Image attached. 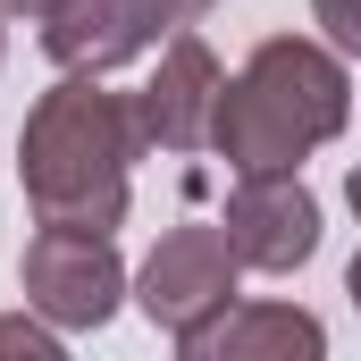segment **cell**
Returning <instances> with one entry per match:
<instances>
[{
	"label": "cell",
	"instance_id": "1",
	"mask_svg": "<svg viewBox=\"0 0 361 361\" xmlns=\"http://www.w3.org/2000/svg\"><path fill=\"white\" fill-rule=\"evenodd\" d=\"M135 152H143L135 92H109L101 76H59L25 109V135H17V185L34 202V227H92V235H109L126 219Z\"/></svg>",
	"mask_w": 361,
	"mask_h": 361
},
{
	"label": "cell",
	"instance_id": "2",
	"mask_svg": "<svg viewBox=\"0 0 361 361\" xmlns=\"http://www.w3.org/2000/svg\"><path fill=\"white\" fill-rule=\"evenodd\" d=\"M353 118V76L336 59V42H302V34H269L244 76H227L210 143L235 177H277L302 169V152L336 143Z\"/></svg>",
	"mask_w": 361,
	"mask_h": 361
},
{
	"label": "cell",
	"instance_id": "3",
	"mask_svg": "<svg viewBox=\"0 0 361 361\" xmlns=\"http://www.w3.org/2000/svg\"><path fill=\"white\" fill-rule=\"evenodd\" d=\"M17 277H25V311L51 319L59 336L109 328V311H118V294H126V261H118V244L92 235V227H34Z\"/></svg>",
	"mask_w": 361,
	"mask_h": 361
},
{
	"label": "cell",
	"instance_id": "4",
	"mask_svg": "<svg viewBox=\"0 0 361 361\" xmlns=\"http://www.w3.org/2000/svg\"><path fill=\"white\" fill-rule=\"evenodd\" d=\"M235 244H227V227H169L160 244H152V261L135 269V302H143V319L160 328V336H202L227 302H235Z\"/></svg>",
	"mask_w": 361,
	"mask_h": 361
},
{
	"label": "cell",
	"instance_id": "5",
	"mask_svg": "<svg viewBox=\"0 0 361 361\" xmlns=\"http://www.w3.org/2000/svg\"><path fill=\"white\" fill-rule=\"evenodd\" d=\"M227 244H235V261L244 269H302L311 252H319V202H311V185L294 177V169H277V177H235L227 193Z\"/></svg>",
	"mask_w": 361,
	"mask_h": 361
},
{
	"label": "cell",
	"instance_id": "6",
	"mask_svg": "<svg viewBox=\"0 0 361 361\" xmlns=\"http://www.w3.org/2000/svg\"><path fill=\"white\" fill-rule=\"evenodd\" d=\"M160 34H169L160 0H59L42 17V51L68 76H109V68L160 51Z\"/></svg>",
	"mask_w": 361,
	"mask_h": 361
},
{
	"label": "cell",
	"instance_id": "7",
	"mask_svg": "<svg viewBox=\"0 0 361 361\" xmlns=\"http://www.w3.org/2000/svg\"><path fill=\"white\" fill-rule=\"evenodd\" d=\"M219 92H227V68L210 59V42H202V34H169L152 85L135 92L143 143H160V152H202V143H210V118H219Z\"/></svg>",
	"mask_w": 361,
	"mask_h": 361
},
{
	"label": "cell",
	"instance_id": "8",
	"mask_svg": "<svg viewBox=\"0 0 361 361\" xmlns=\"http://www.w3.org/2000/svg\"><path fill=\"white\" fill-rule=\"evenodd\" d=\"M177 353H193V361H294L302 353L311 361V353H328V328L311 311H294V302H227Z\"/></svg>",
	"mask_w": 361,
	"mask_h": 361
},
{
	"label": "cell",
	"instance_id": "9",
	"mask_svg": "<svg viewBox=\"0 0 361 361\" xmlns=\"http://www.w3.org/2000/svg\"><path fill=\"white\" fill-rule=\"evenodd\" d=\"M311 17L336 51H361V0H311Z\"/></svg>",
	"mask_w": 361,
	"mask_h": 361
},
{
	"label": "cell",
	"instance_id": "10",
	"mask_svg": "<svg viewBox=\"0 0 361 361\" xmlns=\"http://www.w3.org/2000/svg\"><path fill=\"white\" fill-rule=\"evenodd\" d=\"M8 345H25V353H51L59 336H51V319H42V328H34V319H0V353H8Z\"/></svg>",
	"mask_w": 361,
	"mask_h": 361
},
{
	"label": "cell",
	"instance_id": "11",
	"mask_svg": "<svg viewBox=\"0 0 361 361\" xmlns=\"http://www.w3.org/2000/svg\"><path fill=\"white\" fill-rule=\"evenodd\" d=\"M160 8H169V25H193V17H202V8H219V0H160Z\"/></svg>",
	"mask_w": 361,
	"mask_h": 361
},
{
	"label": "cell",
	"instance_id": "12",
	"mask_svg": "<svg viewBox=\"0 0 361 361\" xmlns=\"http://www.w3.org/2000/svg\"><path fill=\"white\" fill-rule=\"evenodd\" d=\"M0 8H17V17H51L59 0H0Z\"/></svg>",
	"mask_w": 361,
	"mask_h": 361
},
{
	"label": "cell",
	"instance_id": "13",
	"mask_svg": "<svg viewBox=\"0 0 361 361\" xmlns=\"http://www.w3.org/2000/svg\"><path fill=\"white\" fill-rule=\"evenodd\" d=\"M345 294H353V311H361V252H353V269H345Z\"/></svg>",
	"mask_w": 361,
	"mask_h": 361
},
{
	"label": "cell",
	"instance_id": "14",
	"mask_svg": "<svg viewBox=\"0 0 361 361\" xmlns=\"http://www.w3.org/2000/svg\"><path fill=\"white\" fill-rule=\"evenodd\" d=\"M345 202H353V219H361V169H353V177H345Z\"/></svg>",
	"mask_w": 361,
	"mask_h": 361
},
{
	"label": "cell",
	"instance_id": "15",
	"mask_svg": "<svg viewBox=\"0 0 361 361\" xmlns=\"http://www.w3.org/2000/svg\"><path fill=\"white\" fill-rule=\"evenodd\" d=\"M0 51H8V34H0Z\"/></svg>",
	"mask_w": 361,
	"mask_h": 361
}]
</instances>
